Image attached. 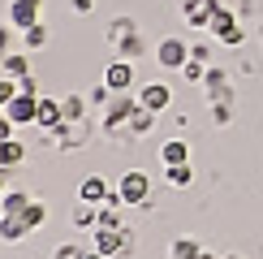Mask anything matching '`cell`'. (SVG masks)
Here are the masks:
<instances>
[{"instance_id": "obj_28", "label": "cell", "mask_w": 263, "mask_h": 259, "mask_svg": "<svg viewBox=\"0 0 263 259\" xmlns=\"http://www.w3.org/2000/svg\"><path fill=\"white\" fill-rule=\"evenodd\" d=\"M129 30H138L134 17H112V26H108V43H112L117 35H129Z\"/></svg>"}, {"instance_id": "obj_20", "label": "cell", "mask_w": 263, "mask_h": 259, "mask_svg": "<svg viewBox=\"0 0 263 259\" xmlns=\"http://www.w3.org/2000/svg\"><path fill=\"white\" fill-rule=\"evenodd\" d=\"M86 104H91V100H86V95H61V108H65V121H69V125H78L82 117H86Z\"/></svg>"}, {"instance_id": "obj_31", "label": "cell", "mask_w": 263, "mask_h": 259, "mask_svg": "<svg viewBox=\"0 0 263 259\" xmlns=\"http://www.w3.org/2000/svg\"><path fill=\"white\" fill-rule=\"evenodd\" d=\"M95 229H121V220H117V208H100V220H95Z\"/></svg>"}, {"instance_id": "obj_4", "label": "cell", "mask_w": 263, "mask_h": 259, "mask_svg": "<svg viewBox=\"0 0 263 259\" xmlns=\"http://www.w3.org/2000/svg\"><path fill=\"white\" fill-rule=\"evenodd\" d=\"M117 190H121V199H125V208H138V203H147L151 199V177L142 169H129L121 181H117Z\"/></svg>"}, {"instance_id": "obj_35", "label": "cell", "mask_w": 263, "mask_h": 259, "mask_svg": "<svg viewBox=\"0 0 263 259\" xmlns=\"http://www.w3.org/2000/svg\"><path fill=\"white\" fill-rule=\"evenodd\" d=\"M17 91H22V95H39V82H35V73H22V78H17Z\"/></svg>"}, {"instance_id": "obj_36", "label": "cell", "mask_w": 263, "mask_h": 259, "mask_svg": "<svg viewBox=\"0 0 263 259\" xmlns=\"http://www.w3.org/2000/svg\"><path fill=\"white\" fill-rule=\"evenodd\" d=\"M13 130H17V125H13V121H9V117H5V113H0V143H5V138H13Z\"/></svg>"}, {"instance_id": "obj_43", "label": "cell", "mask_w": 263, "mask_h": 259, "mask_svg": "<svg viewBox=\"0 0 263 259\" xmlns=\"http://www.w3.org/2000/svg\"><path fill=\"white\" fill-rule=\"evenodd\" d=\"M220 259H242V255H220Z\"/></svg>"}, {"instance_id": "obj_1", "label": "cell", "mask_w": 263, "mask_h": 259, "mask_svg": "<svg viewBox=\"0 0 263 259\" xmlns=\"http://www.w3.org/2000/svg\"><path fill=\"white\" fill-rule=\"evenodd\" d=\"M207 35H212L216 43H224V48H242V39H246V30H242V17L233 13V9H216V17L207 22Z\"/></svg>"}, {"instance_id": "obj_22", "label": "cell", "mask_w": 263, "mask_h": 259, "mask_svg": "<svg viewBox=\"0 0 263 259\" xmlns=\"http://www.w3.org/2000/svg\"><path fill=\"white\" fill-rule=\"evenodd\" d=\"M43 43H48V26H43V22H35V26L22 30V52H39Z\"/></svg>"}, {"instance_id": "obj_8", "label": "cell", "mask_w": 263, "mask_h": 259, "mask_svg": "<svg viewBox=\"0 0 263 259\" xmlns=\"http://www.w3.org/2000/svg\"><path fill=\"white\" fill-rule=\"evenodd\" d=\"M5 117L13 125H35V117H39V95H13V100L5 104Z\"/></svg>"}, {"instance_id": "obj_38", "label": "cell", "mask_w": 263, "mask_h": 259, "mask_svg": "<svg viewBox=\"0 0 263 259\" xmlns=\"http://www.w3.org/2000/svg\"><path fill=\"white\" fill-rule=\"evenodd\" d=\"M9 57V26H0V61Z\"/></svg>"}, {"instance_id": "obj_12", "label": "cell", "mask_w": 263, "mask_h": 259, "mask_svg": "<svg viewBox=\"0 0 263 259\" xmlns=\"http://www.w3.org/2000/svg\"><path fill=\"white\" fill-rule=\"evenodd\" d=\"M35 125L43 130V134L61 130V125H65V108H61V100H43V95H39V117H35Z\"/></svg>"}, {"instance_id": "obj_25", "label": "cell", "mask_w": 263, "mask_h": 259, "mask_svg": "<svg viewBox=\"0 0 263 259\" xmlns=\"http://www.w3.org/2000/svg\"><path fill=\"white\" fill-rule=\"evenodd\" d=\"M95 220H100V208H95V203H78V208H73V225H78V229H91Z\"/></svg>"}, {"instance_id": "obj_15", "label": "cell", "mask_w": 263, "mask_h": 259, "mask_svg": "<svg viewBox=\"0 0 263 259\" xmlns=\"http://www.w3.org/2000/svg\"><path fill=\"white\" fill-rule=\"evenodd\" d=\"M30 233V225L22 220V216H0V242H9V246H17L22 237Z\"/></svg>"}, {"instance_id": "obj_41", "label": "cell", "mask_w": 263, "mask_h": 259, "mask_svg": "<svg viewBox=\"0 0 263 259\" xmlns=\"http://www.w3.org/2000/svg\"><path fill=\"white\" fill-rule=\"evenodd\" d=\"M5 173H9V169H0V194H5V190H9V186H5Z\"/></svg>"}, {"instance_id": "obj_40", "label": "cell", "mask_w": 263, "mask_h": 259, "mask_svg": "<svg viewBox=\"0 0 263 259\" xmlns=\"http://www.w3.org/2000/svg\"><path fill=\"white\" fill-rule=\"evenodd\" d=\"M82 259H104L100 251H95V246H91V251H82Z\"/></svg>"}, {"instance_id": "obj_13", "label": "cell", "mask_w": 263, "mask_h": 259, "mask_svg": "<svg viewBox=\"0 0 263 259\" xmlns=\"http://www.w3.org/2000/svg\"><path fill=\"white\" fill-rule=\"evenodd\" d=\"M108 190H112V186H108L100 173H91V177H82V181H78V199H82V203H95V208L108 199Z\"/></svg>"}, {"instance_id": "obj_5", "label": "cell", "mask_w": 263, "mask_h": 259, "mask_svg": "<svg viewBox=\"0 0 263 259\" xmlns=\"http://www.w3.org/2000/svg\"><path fill=\"white\" fill-rule=\"evenodd\" d=\"M185 61H190V43H185V39L168 35V39L156 43V65H160V69H181Z\"/></svg>"}, {"instance_id": "obj_39", "label": "cell", "mask_w": 263, "mask_h": 259, "mask_svg": "<svg viewBox=\"0 0 263 259\" xmlns=\"http://www.w3.org/2000/svg\"><path fill=\"white\" fill-rule=\"evenodd\" d=\"M224 9H246V0H220Z\"/></svg>"}, {"instance_id": "obj_42", "label": "cell", "mask_w": 263, "mask_h": 259, "mask_svg": "<svg viewBox=\"0 0 263 259\" xmlns=\"http://www.w3.org/2000/svg\"><path fill=\"white\" fill-rule=\"evenodd\" d=\"M199 259H216V255H212V251H203V255H199Z\"/></svg>"}, {"instance_id": "obj_17", "label": "cell", "mask_w": 263, "mask_h": 259, "mask_svg": "<svg viewBox=\"0 0 263 259\" xmlns=\"http://www.w3.org/2000/svg\"><path fill=\"white\" fill-rule=\"evenodd\" d=\"M30 208V194L26 190H5L0 194V216H22Z\"/></svg>"}, {"instance_id": "obj_33", "label": "cell", "mask_w": 263, "mask_h": 259, "mask_svg": "<svg viewBox=\"0 0 263 259\" xmlns=\"http://www.w3.org/2000/svg\"><path fill=\"white\" fill-rule=\"evenodd\" d=\"M52 259H82V251H78L73 242H61L57 251H52Z\"/></svg>"}, {"instance_id": "obj_27", "label": "cell", "mask_w": 263, "mask_h": 259, "mask_svg": "<svg viewBox=\"0 0 263 259\" xmlns=\"http://www.w3.org/2000/svg\"><path fill=\"white\" fill-rule=\"evenodd\" d=\"M22 220H26V225H30V229H43V220H48V208H43V203H39V199H30V208H26V212H22Z\"/></svg>"}, {"instance_id": "obj_19", "label": "cell", "mask_w": 263, "mask_h": 259, "mask_svg": "<svg viewBox=\"0 0 263 259\" xmlns=\"http://www.w3.org/2000/svg\"><path fill=\"white\" fill-rule=\"evenodd\" d=\"M160 160L164 164H190V147H185L181 138H168V143L160 147Z\"/></svg>"}, {"instance_id": "obj_30", "label": "cell", "mask_w": 263, "mask_h": 259, "mask_svg": "<svg viewBox=\"0 0 263 259\" xmlns=\"http://www.w3.org/2000/svg\"><path fill=\"white\" fill-rule=\"evenodd\" d=\"M17 95V78H9V73H0V113H5V104Z\"/></svg>"}, {"instance_id": "obj_10", "label": "cell", "mask_w": 263, "mask_h": 259, "mask_svg": "<svg viewBox=\"0 0 263 259\" xmlns=\"http://www.w3.org/2000/svg\"><path fill=\"white\" fill-rule=\"evenodd\" d=\"M39 13H43V0H9V26H17V30L35 26Z\"/></svg>"}, {"instance_id": "obj_14", "label": "cell", "mask_w": 263, "mask_h": 259, "mask_svg": "<svg viewBox=\"0 0 263 259\" xmlns=\"http://www.w3.org/2000/svg\"><path fill=\"white\" fill-rule=\"evenodd\" d=\"M112 48H117V57H121V61H142L147 43H142L138 30H129V35H117V39H112Z\"/></svg>"}, {"instance_id": "obj_32", "label": "cell", "mask_w": 263, "mask_h": 259, "mask_svg": "<svg viewBox=\"0 0 263 259\" xmlns=\"http://www.w3.org/2000/svg\"><path fill=\"white\" fill-rule=\"evenodd\" d=\"M86 100H91V104H100V108H104L108 100H112V91H108V82L100 78V82H95V86H91V95H86Z\"/></svg>"}, {"instance_id": "obj_3", "label": "cell", "mask_w": 263, "mask_h": 259, "mask_svg": "<svg viewBox=\"0 0 263 259\" xmlns=\"http://www.w3.org/2000/svg\"><path fill=\"white\" fill-rule=\"evenodd\" d=\"M95 251L104 259H121L134 251V233L129 229H95Z\"/></svg>"}, {"instance_id": "obj_7", "label": "cell", "mask_w": 263, "mask_h": 259, "mask_svg": "<svg viewBox=\"0 0 263 259\" xmlns=\"http://www.w3.org/2000/svg\"><path fill=\"white\" fill-rule=\"evenodd\" d=\"M203 91H207V100H212V104H220V100L233 104V82H229V69H224V65H207Z\"/></svg>"}, {"instance_id": "obj_2", "label": "cell", "mask_w": 263, "mask_h": 259, "mask_svg": "<svg viewBox=\"0 0 263 259\" xmlns=\"http://www.w3.org/2000/svg\"><path fill=\"white\" fill-rule=\"evenodd\" d=\"M138 100H129V95H112V100L104 104V130L108 134H129V117H134Z\"/></svg>"}, {"instance_id": "obj_21", "label": "cell", "mask_w": 263, "mask_h": 259, "mask_svg": "<svg viewBox=\"0 0 263 259\" xmlns=\"http://www.w3.org/2000/svg\"><path fill=\"white\" fill-rule=\"evenodd\" d=\"M0 73H9V78H22V73H30V57H26V52H9V57L0 61Z\"/></svg>"}, {"instance_id": "obj_37", "label": "cell", "mask_w": 263, "mask_h": 259, "mask_svg": "<svg viewBox=\"0 0 263 259\" xmlns=\"http://www.w3.org/2000/svg\"><path fill=\"white\" fill-rule=\"evenodd\" d=\"M69 9H73V13H91L95 0H69Z\"/></svg>"}, {"instance_id": "obj_29", "label": "cell", "mask_w": 263, "mask_h": 259, "mask_svg": "<svg viewBox=\"0 0 263 259\" xmlns=\"http://www.w3.org/2000/svg\"><path fill=\"white\" fill-rule=\"evenodd\" d=\"M233 121V104L220 100V104H212V125H229Z\"/></svg>"}, {"instance_id": "obj_34", "label": "cell", "mask_w": 263, "mask_h": 259, "mask_svg": "<svg viewBox=\"0 0 263 259\" xmlns=\"http://www.w3.org/2000/svg\"><path fill=\"white\" fill-rule=\"evenodd\" d=\"M190 57L203 61V65H212V43H190Z\"/></svg>"}, {"instance_id": "obj_26", "label": "cell", "mask_w": 263, "mask_h": 259, "mask_svg": "<svg viewBox=\"0 0 263 259\" xmlns=\"http://www.w3.org/2000/svg\"><path fill=\"white\" fill-rule=\"evenodd\" d=\"M177 73H181V78H185V82H194V86H203V78H207V65L190 57V61H185V65H181V69H177Z\"/></svg>"}, {"instance_id": "obj_9", "label": "cell", "mask_w": 263, "mask_h": 259, "mask_svg": "<svg viewBox=\"0 0 263 259\" xmlns=\"http://www.w3.org/2000/svg\"><path fill=\"white\" fill-rule=\"evenodd\" d=\"M104 82H108V91H112V95H125L129 86H134V61L117 57L112 65H104Z\"/></svg>"}, {"instance_id": "obj_24", "label": "cell", "mask_w": 263, "mask_h": 259, "mask_svg": "<svg viewBox=\"0 0 263 259\" xmlns=\"http://www.w3.org/2000/svg\"><path fill=\"white\" fill-rule=\"evenodd\" d=\"M164 177H168V186L185 190V186L194 181V169H190V164H164Z\"/></svg>"}, {"instance_id": "obj_16", "label": "cell", "mask_w": 263, "mask_h": 259, "mask_svg": "<svg viewBox=\"0 0 263 259\" xmlns=\"http://www.w3.org/2000/svg\"><path fill=\"white\" fill-rule=\"evenodd\" d=\"M199 255H203V246H199V237H194V233L173 237V246H168V259H199Z\"/></svg>"}, {"instance_id": "obj_6", "label": "cell", "mask_w": 263, "mask_h": 259, "mask_svg": "<svg viewBox=\"0 0 263 259\" xmlns=\"http://www.w3.org/2000/svg\"><path fill=\"white\" fill-rule=\"evenodd\" d=\"M138 104L147 108V113H164V108H173V86L168 82H142L138 86Z\"/></svg>"}, {"instance_id": "obj_23", "label": "cell", "mask_w": 263, "mask_h": 259, "mask_svg": "<svg viewBox=\"0 0 263 259\" xmlns=\"http://www.w3.org/2000/svg\"><path fill=\"white\" fill-rule=\"evenodd\" d=\"M151 130H156V113H147V108L138 104V108H134V117H129V134H138V138H142V134H151Z\"/></svg>"}, {"instance_id": "obj_11", "label": "cell", "mask_w": 263, "mask_h": 259, "mask_svg": "<svg viewBox=\"0 0 263 259\" xmlns=\"http://www.w3.org/2000/svg\"><path fill=\"white\" fill-rule=\"evenodd\" d=\"M216 9H220V0H181V17L190 22V26H203L216 17Z\"/></svg>"}, {"instance_id": "obj_18", "label": "cell", "mask_w": 263, "mask_h": 259, "mask_svg": "<svg viewBox=\"0 0 263 259\" xmlns=\"http://www.w3.org/2000/svg\"><path fill=\"white\" fill-rule=\"evenodd\" d=\"M22 160H26V147H22V138H5V143H0V169H17Z\"/></svg>"}]
</instances>
